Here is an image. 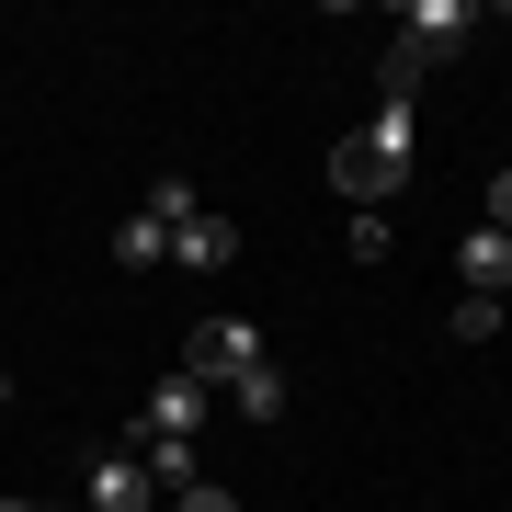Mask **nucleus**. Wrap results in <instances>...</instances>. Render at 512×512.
Returning <instances> with one entry per match:
<instances>
[{"mask_svg":"<svg viewBox=\"0 0 512 512\" xmlns=\"http://www.w3.org/2000/svg\"><path fill=\"white\" fill-rule=\"evenodd\" d=\"M330 183H342L353 205H387V194H399V183H410V103H376L365 137L330 148Z\"/></svg>","mask_w":512,"mask_h":512,"instance_id":"1","label":"nucleus"},{"mask_svg":"<svg viewBox=\"0 0 512 512\" xmlns=\"http://www.w3.org/2000/svg\"><path fill=\"white\" fill-rule=\"evenodd\" d=\"M456 46H467V0H410L399 46H387V103H410V80L433 69V57H456Z\"/></svg>","mask_w":512,"mask_h":512,"instance_id":"2","label":"nucleus"},{"mask_svg":"<svg viewBox=\"0 0 512 512\" xmlns=\"http://www.w3.org/2000/svg\"><path fill=\"white\" fill-rule=\"evenodd\" d=\"M183 217H194V194H183V183H160L126 228H114V262H137V274H148V262H171V228H183Z\"/></svg>","mask_w":512,"mask_h":512,"instance_id":"3","label":"nucleus"},{"mask_svg":"<svg viewBox=\"0 0 512 512\" xmlns=\"http://www.w3.org/2000/svg\"><path fill=\"white\" fill-rule=\"evenodd\" d=\"M251 365H262L251 319H205V330H194V353H183V376H194V387H239Z\"/></svg>","mask_w":512,"mask_h":512,"instance_id":"4","label":"nucleus"},{"mask_svg":"<svg viewBox=\"0 0 512 512\" xmlns=\"http://www.w3.org/2000/svg\"><path fill=\"white\" fill-rule=\"evenodd\" d=\"M171 262H183V274H228V262H239V228H228V217H205V205H194V217L171 228Z\"/></svg>","mask_w":512,"mask_h":512,"instance_id":"5","label":"nucleus"},{"mask_svg":"<svg viewBox=\"0 0 512 512\" xmlns=\"http://www.w3.org/2000/svg\"><path fill=\"white\" fill-rule=\"evenodd\" d=\"M205 399H217V387H194V376H160V387H148V433L194 444V433H205Z\"/></svg>","mask_w":512,"mask_h":512,"instance_id":"6","label":"nucleus"},{"mask_svg":"<svg viewBox=\"0 0 512 512\" xmlns=\"http://www.w3.org/2000/svg\"><path fill=\"white\" fill-rule=\"evenodd\" d=\"M456 274H467V296H512V239H501V228H467Z\"/></svg>","mask_w":512,"mask_h":512,"instance_id":"7","label":"nucleus"},{"mask_svg":"<svg viewBox=\"0 0 512 512\" xmlns=\"http://www.w3.org/2000/svg\"><path fill=\"white\" fill-rule=\"evenodd\" d=\"M92 512H148V467L137 456H103L92 467Z\"/></svg>","mask_w":512,"mask_h":512,"instance_id":"8","label":"nucleus"},{"mask_svg":"<svg viewBox=\"0 0 512 512\" xmlns=\"http://www.w3.org/2000/svg\"><path fill=\"white\" fill-rule=\"evenodd\" d=\"M126 456L148 467V490H194V444H171V433H137Z\"/></svg>","mask_w":512,"mask_h":512,"instance_id":"9","label":"nucleus"},{"mask_svg":"<svg viewBox=\"0 0 512 512\" xmlns=\"http://www.w3.org/2000/svg\"><path fill=\"white\" fill-rule=\"evenodd\" d=\"M228 399H239V410H251V421H274V410H285V376H274V365H251V376H239V387H228Z\"/></svg>","mask_w":512,"mask_h":512,"instance_id":"10","label":"nucleus"},{"mask_svg":"<svg viewBox=\"0 0 512 512\" xmlns=\"http://www.w3.org/2000/svg\"><path fill=\"white\" fill-rule=\"evenodd\" d=\"M501 308H512V296H456V342H490Z\"/></svg>","mask_w":512,"mask_h":512,"instance_id":"11","label":"nucleus"},{"mask_svg":"<svg viewBox=\"0 0 512 512\" xmlns=\"http://www.w3.org/2000/svg\"><path fill=\"white\" fill-rule=\"evenodd\" d=\"M171 512H239L228 490H205V478H194V490H171Z\"/></svg>","mask_w":512,"mask_h":512,"instance_id":"12","label":"nucleus"},{"mask_svg":"<svg viewBox=\"0 0 512 512\" xmlns=\"http://www.w3.org/2000/svg\"><path fill=\"white\" fill-rule=\"evenodd\" d=\"M490 228L512 239V171H501V183H490Z\"/></svg>","mask_w":512,"mask_h":512,"instance_id":"13","label":"nucleus"},{"mask_svg":"<svg viewBox=\"0 0 512 512\" xmlns=\"http://www.w3.org/2000/svg\"><path fill=\"white\" fill-rule=\"evenodd\" d=\"M0 512H46V501H0Z\"/></svg>","mask_w":512,"mask_h":512,"instance_id":"14","label":"nucleus"}]
</instances>
